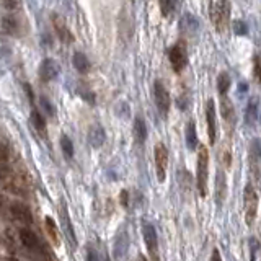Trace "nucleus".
I'll return each instance as SVG.
<instances>
[{"instance_id": "nucleus-1", "label": "nucleus", "mask_w": 261, "mask_h": 261, "mask_svg": "<svg viewBox=\"0 0 261 261\" xmlns=\"http://www.w3.org/2000/svg\"><path fill=\"white\" fill-rule=\"evenodd\" d=\"M208 177H209V152L204 146L197 147V166H196V186L201 197L208 195Z\"/></svg>"}, {"instance_id": "nucleus-2", "label": "nucleus", "mask_w": 261, "mask_h": 261, "mask_svg": "<svg viewBox=\"0 0 261 261\" xmlns=\"http://www.w3.org/2000/svg\"><path fill=\"white\" fill-rule=\"evenodd\" d=\"M230 12H232V5L228 0H217L212 5L211 18H212V23L219 33H224V31L228 28V23H230Z\"/></svg>"}, {"instance_id": "nucleus-3", "label": "nucleus", "mask_w": 261, "mask_h": 261, "mask_svg": "<svg viewBox=\"0 0 261 261\" xmlns=\"http://www.w3.org/2000/svg\"><path fill=\"white\" fill-rule=\"evenodd\" d=\"M258 204H260L258 193H256V190L253 188V184H246L245 195H244V209H245V222L248 227L253 226V222L256 220Z\"/></svg>"}, {"instance_id": "nucleus-4", "label": "nucleus", "mask_w": 261, "mask_h": 261, "mask_svg": "<svg viewBox=\"0 0 261 261\" xmlns=\"http://www.w3.org/2000/svg\"><path fill=\"white\" fill-rule=\"evenodd\" d=\"M168 59L172 62V67L173 70L179 74V72H183L184 67L188 65V49H186V44L183 41H179L175 44L173 48H170L168 51Z\"/></svg>"}, {"instance_id": "nucleus-5", "label": "nucleus", "mask_w": 261, "mask_h": 261, "mask_svg": "<svg viewBox=\"0 0 261 261\" xmlns=\"http://www.w3.org/2000/svg\"><path fill=\"white\" fill-rule=\"evenodd\" d=\"M154 98H155V105L159 108L160 114L166 118L168 116V111H170V105H172V100H170V93L168 90L165 88V85L157 80L155 85H154Z\"/></svg>"}, {"instance_id": "nucleus-6", "label": "nucleus", "mask_w": 261, "mask_h": 261, "mask_svg": "<svg viewBox=\"0 0 261 261\" xmlns=\"http://www.w3.org/2000/svg\"><path fill=\"white\" fill-rule=\"evenodd\" d=\"M142 235H144V242H146L147 250H148V253H150V256L154 260H159V253H157V251H159V237H157L155 227L148 222H144Z\"/></svg>"}, {"instance_id": "nucleus-7", "label": "nucleus", "mask_w": 261, "mask_h": 261, "mask_svg": "<svg viewBox=\"0 0 261 261\" xmlns=\"http://www.w3.org/2000/svg\"><path fill=\"white\" fill-rule=\"evenodd\" d=\"M166 166H168V150L163 144L155 146V168H157V178L160 183L165 181L166 178Z\"/></svg>"}, {"instance_id": "nucleus-8", "label": "nucleus", "mask_w": 261, "mask_h": 261, "mask_svg": "<svg viewBox=\"0 0 261 261\" xmlns=\"http://www.w3.org/2000/svg\"><path fill=\"white\" fill-rule=\"evenodd\" d=\"M206 119H208V132L211 146L215 144V134H217V113H215V103L211 98L206 105Z\"/></svg>"}, {"instance_id": "nucleus-9", "label": "nucleus", "mask_w": 261, "mask_h": 261, "mask_svg": "<svg viewBox=\"0 0 261 261\" xmlns=\"http://www.w3.org/2000/svg\"><path fill=\"white\" fill-rule=\"evenodd\" d=\"M250 170L256 181L261 178V146L260 141H253L250 147Z\"/></svg>"}, {"instance_id": "nucleus-10", "label": "nucleus", "mask_w": 261, "mask_h": 261, "mask_svg": "<svg viewBox=\"0 0 261 261\" xmlns=\"http://www.w3.org/2000/svg\"><path fill=\"white\" fill-rule=\"evenodd\" d=\"M227 197V178H226V173H224V168L219 166L217 168V173H215V204L222 206L224 201Z\"/></svg>"}, {"instance_id": "nucleus-11", "label": "nucleus", "mask_w": 261, "mask_h": 261, "mask_svg": "<svg viewBox=\"0 0 261 261\" xmlns=\"http://www.w3.org/2000/svg\"><path fill=\"white\" fill-rule=\"evenodd\" d=\"M220 116H222L224 123H226V126L228 128L230 126V129L235 126V121H237V114H235V108H233L232 101L228 100V98L226 95L220 97Z\"/></svg>"}, {"instance_id": "nucleus-12", "label": "nucleus", "mask_w": 261, "mask_h": 261, "mask_svg": "<svg viewBox=\"0 0 261 261\" xmlns=\"http://www.w3.org/2000/svg\"><path fill=\"white\" fill-rule=\"evenodd\" d=\"M57 75H59V64L52 59H44L39 67V77L43 82H51Z\"/></svg>"}, {"instance_id": "nucleus-13", "label": "nucleus", "mask_w": 261, "mask_h": 261, "mask_svg": "<svg viewBox=\"0 0 261 261\" xmlns=\"http://www.w3.org/2000/svg\"><path fill=\"white\" fill-rule=\"evenodd\" d=\"M10 214H12V217L16 220V222L25 224V226H30V224L33 222V217H31L30 209L26 208L25 204H20V202H16V204H12Z\"/></svg>"}, {"instance_id": "nucleus-14", "label": "nucleus", "mask_w": 261, "mask_h": 261, "mask_svg": "<svg viewBox=\"0 0 261 261\" xmlns=\"http://www.w3.org/2000/svg\"><path fill=\"white\" fill-rule=\"evenodd\" d=\"M52 23H54V28H56V33L59 36V39L62 43H72L74 41V36L69 31V28L65 26L64 20L59 16V15H54L52 16Z\"/></svg>"}, {"instance_id": "nucleus-15", "label": "nucleus", "mask_w": 261, "mask_h": 261, "mask_svg": "<svg viewBox=\"0 0 261 261\" xmlns=\"http://www.w3.org/2000/svg\"><path fill=\"white\" fill-rule=\"evenodd\" d=\"M105 130L100 126H92L90 128V132H88V144L92 146L93 148H98L105 144Z\"/></svg>"}, {"instance_id": "nucleus-16", "label": "nucleus", "mask_w": 261, "mask_h": 261, "mask_svg": "<svg viewBox=\"0 0 261 261\" xmlns=\"http://www.w3.org/2000/svg\"><path fill=\"white\" fill-rule=\"evenodd\" d=\"M179 25H181L183 33H188V34H195L197 28H199V21H197V18L195 15H191V13H184Z\"/></svg>"}, {"instance_id": "nucleus-17", "label": "nucleus", "mask_w": 261, "mask_h": 261, "mask_svg": "<svg viewBox=\"0 0 261 261\" xmlns=\"http://www.w3.org/2000/svg\"><path fill=\"white\" fill-rule=\"evenodd\" d=\"M134 137H136V142L139 146H142L147 139V126L144 123V119L139 118V116L134 121Z\"/></svg>"}, {"instance_id": "nucleus-18", "label": "nucleus", "mask_w": 261, "mask_h": 261, "mask_svg": "<svg viewBox=\"0 0 261 261\" xmlns=\"http://www.w3.org/2000/svg\"><path fill=\"white\" fill-rule=\"evenodd\" d=\"M20 240H21V244H23L26 248H30V250L36 248V246L39 245L38 237H36L34 233L30 230V228H21V230H20Z\"/></svg>"}, {"instance_id": "nucleus-19", "label": "nucleus", "mask_w": 261, "mask_h": 261, "mask_svg": "<svg viewBox=\"0 0 261 261\" xmlns=\"http://www.w3.org/2000/svg\"><path fill=\"white\" fill-rule=\"evenodd\" d=\"M2 31L5 34L15 36L18 34V21L13 15H5L2 18Z\"/></svg>"}, {"instance_id": "nucleus-20", "label": "nucleus", "mask_w": 261, "mask_h": 261, "mask_svg": "<svg viewBox=\"0 0 261 261\" xmlns=\"http://www.w3.org/2000/svg\"><path fill=\"white\" fill-rule=\"evenodd\" d=\"M186 146L190 150H196L197 148V134H196L195 121H190L186 124Z\"/></svg>"}, {"instance_id": "nucleus-21", "label": "nucleus", "mask_w": 261, "mask_h": 261, "mask_svg": "<svg viewBox=\"0 0 261 261\" xmlns=\"http://www.w3.org/2000/svg\"><path fill=\"white\" fill-rule=\"evenodd\" d=\"M258 98H251L248 101V106H246V124L253 126L256 123V118H258Z\"/></svg>"}, {"instance_id": "nucleus-22", "label": "nucleus", "mask_w": 261, "mask_h": 261, "mask_svg": "<svg viewBox=\"0 0 261 261\" xmlns=\"http://www.w3.org/2000/svg\"><path fill=\"white\" fill-rule=\"evenodd\" d=\"M61 222H62V227H64V232L69 235V238L72 240V244H77V240H75V233H74V228H72V224H70V219L69 215L65 212V208L62 206L61 208Z\"/></svg>"}, {"instance_id": "nucleus-23", "label": "nucleus", "mask_w": 261, "mask_h": 261, "mask_svg": "<svg viewBox=\"0 0 261 261\" xmlns=\"http://www.w3.org/2000/svg\"><path fill=\"white\" fill-rule=\"evenodd\" d=\"M72 64H74V67L77 69L79 72H82V74H85V72L90 70V62L87 59V56L82 52H75L74 54V59H72Z\"/></svg>"}, {"instance_id": "nucleus-24", "label": "nucleus", "mask_w": 261, "mask_h": 261, "mask_svg": "<svg viewBox=\"0 0 261 261\" xmlns=\"http://www.w3.org/2000/svg\"><path fill=\"white\" fill-rule=\"evenodd\" d=\"M31 123H33V126H34L36 130H38L39 134L46 132V123H44V118H43L41 113H39L38 110L31 111Z\"/></svg>"}, {"instance_id": "nucleus-25", "label": "nucleus", "mask_w": 261, "mask_h": 261, "mask_svg": "<svg viewBox=\"0 0 261 261\" xmlns=\"http://www.w3.org/2000/svg\"><path fill=\"white\" fill-rule=\"evenodd\" d=\"M228 88H230V77H228V74L226 72H222V74H219L217 77V90H219V95H227Z\"/></svg>"}, {"instance_id": "nucleus-26", "label": "nucleus", "mask_w": 261, "mask_h": 261, "mask_svg": "<svg viewBox=\"0 0 261 261\" xmlns=\"http://www.w3.org/2000/svg\"><path fill=\"white\" fill-rule=\"evenodd\" d=\"M126 250H128V235L126 233H119L114 242V256L119 258Z\"/></svg>"}, {"instance_id": "nucleus-27", "label": "nucleus", "mask_w": 261, "mask_h": 261, "mask_svg": "<svg viewBox=\"0 0 261 261\" xmlns=\"http://www.w3.org/2000/svg\"><path fill=\"white\" fill-rule=\"evenodd\" d=\"M61 147H62V152H64V155L67 159H72V157H74V146H72V141L65 136V134L61 137Z\"/></svg>"}, {"instance_id": "nucleus-28", "label": "nucleus", "mask_w": 261, "mask_h": 261, "mask_svg": "<svg viewBox=\"0 0 261 261\" xmlns=\"http://www.w3.org/2000/svg\"><path fill=\"white\" fill-rule=\"evenodd\" d=\"M220 162H222V165L228 168L232 163V152L230 148H228V144H224L222 148H220Z\"/></svg>"}, {"instance_id": "nucleus-29", "label": "nucleus", "mask_w": 261, "mask_h": 261, "mask_svg": "<svg viewBox=\"0 0 261 261\" xmlns=\"http://www.w3.org/2000/svg\"><path fill=\"white\" fill-rule=\"evenodd\" d=\"M46 228H48V233H49V237H51V240L56 245H59V237H57L56 224H54V220L51 217H46Z\"/></svg>"}, {"instance_id": "nucleus-30", "label": "nucleus", "mask_w": 261, "mask_h": 261, "mask_svg": "<svg viewBox=\"0 0 261 261\" xmlns=\"http://www.w3.org/2000/svg\"><path fill=\"white\" fill-rule=\"evenodd\" d=\"M160 10L163 16H170V13L175 10V0H160Z\"/></svg>"}, {"instance_id": "nucleus-31", "label": "nucleus", "mask_w": 261, "mask_h": 261, "mask_svg": "<svg viewBox=\"0 0 261 261\" xmlns=\"http://www.w3.org/2000/svg\"><path fill=\"white\" fill-rule=\"evenodd\" d=\"M233 31H235V34H238V36L248 34V25L242 20H237V21H233Z\"/></svg>"}, {"instance_id": "nucleus-32", "label": "nucleus", "mask_w": 261, "mask_h": 261, "mask_svg": "<svg viewBox=\"0 0 261 261\" xmlns=\"http://www.w3.org/2000/svg\"><path fill=\"white\" fill-rule=\"evenodd\" d=\"M39 101H41V106L44 108V111H46V113H48V116H54V114H56V111H54L52 103L49 101L46 97H41V100H39Z\"/></svg>"}, {"instance_id": "nucleus-33", "label": "nucleus", "mask_w": 261, "mask_h": 261, "mask_svg": "<svg viewBox=\"0 0 261 261\" xmlns=\"http://www.w3.org/2000/svg\"><path fill=\"white\" fill-rule=\"evenodd\" d=\"M79 95L82 97L83 100H87L88 103H95V93H92L87 88H80L79 90Z\"/></svg>"}, {"instance_id": "nucleus-34", "label": "nucleus", "mask_w": 261, "mask_h": 261, "mask_svg": "<svg viewBox=\"0 0 261 261\" xmlns=\"http://www.w3.org/2000/svg\"><path fill=\"white\" fill-rule=\"evenodd\" d=\"M10 175V166L8 162H0V179H5Z\"/></svg>"}, {"instance_id": "nucleus-35", "label": "nucleus", "mask_w": 261, "mask_h": 261, "mask_svg": "<svg viewBox=\"0 0 261 261\" xmlns=\"http://www.w3.org/2000/svg\"><path fill=\"white\" fill-rule=\"evenodd\" d=\"M2 5L7 8V10H15L21 5L20 0H2Z\"/></svg>"}, {"instance_id": "nucleus-36", "label": "nucleus", "mask_w": 261, "mask_h": 261, "mask_svg": "<svg viewBox=\"0 0 261 261\" xmlns=\"http://www.w3.org/2000/svg\"><path fill=\"white\" fill-rule=\"evenodd\" d=\"M8 157H10V148L5 144H0V162H8Z\"/></svg>"}, {"instance_id": "nucleus-37", "label": "nucleus", "mask_w": 261, "mask_h": 261, "mask_svg": "<svg viewBox=\"0 0 261 261\" xmlns=\"http://www.w3.org/2000/svg\"><path fill=\"white\" fill-rule=\"evenodd\" d=\"M260 248V242L256 238H250V251H251V260H255V253Z\"/></svg>"}, {"instance_id": "nucleus-38", "label": "nucleus", "mask_w": 261, "mask_h": 261, "mask_svg": "<svg viewBox=\"0 0 261 261\" xmlns=\"http://www.w3.org/2000/svg\"><path fill=\"white\" fill-rule=\"evenodd\" d=\"M255 79L258 80V83H261V61L260 57L255 59Z\"/></svg>"}, {"instance_id": "nucleus-39", "label": "nucleus", "mask_w": 261, "mask_h": 261, "mask_svg": "<svg viewBox=\"0 0 261 261\" xmlns=\"http://www.w3.org/2000/svg\"><path fill=\"white\" fill-rule=\"evenodd\" d=\"M23 87H25V92H26V95H28V98H30V100L33 101V98H34V95H33V90H31V87H30L28 83H25Z\"/></svg>"}, {"instance_id": "nucleus-40", "label": "nucleus", "mask_w": 261, "mask_h": 261, "mask_svg": "<svg viewBox=\"0 0 261 261\" xmlns=\"http://www.w3.org/2000/svg\"><path fill=\"white\" fill-rule=\"evenodd\" d=\"M128 191H123L121 193V202H123V206H128V201H129V197H128Z\"/></svg>"}, {"instance_id": "nucleus-41", "label": "nucleus", "mask_w": 261, "mask_h": 261, "mask_svg": "<svg viewBox=\"0 0 261 261\" xmlns=\"http://www.w3.org/2000/svg\"><path fill=\"white\" fill-rule=\"evenodd\" d=\"M220 258V255H219V251L217 250H214V255L211 256V260H219Z\"/></svg>"}, {"instance_id": "nucleus-42", "label": "nucleus", "mask_w": 261, "mask_h": 261, "mask_svg": "<svg viewBox=\"0 0 261 261\" xmlns=\"http://www.w3.org/2000/svg\"><path fill=\"white\" fill-rule=\"evenodd\" d=\"M88 251H90V253H88V260H97V255L93 253L92 250H88Z\"/></svg>"}]
</instances>
